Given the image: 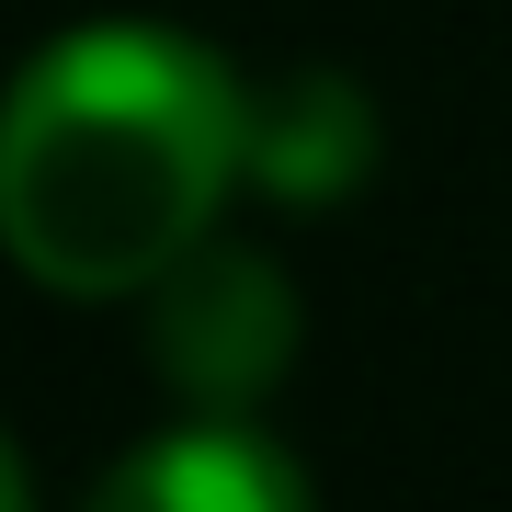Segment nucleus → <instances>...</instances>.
<instances>
[{
    "label": "nucleus",
    "instance_id": "obj_5",
    "mask_svg": "<svg viewBox=\"0 0 512 512\" xmlns=\"http://www.w3.org/2000/svg\"><path fill=\"white\" fill-rule=\"evenodd\" d=\"M0 512H35V490H23V456L0 444Z\"/></svg>",
    "mask_w": 512,
    "mask_h": 512
},
{
    "label": "nucleus",
    "instance_id": "obj_1",
    "mask_svg": "<svg viewBox=\"0 0 512 512\" xmlns=\"http://www.w3.org/2000/svg\"><path fill=\"white\" fill-rule=\"evenodd\" d=\"M251 171V92L160 23L57 35L0 103V251L57 296H148Z\"/></svg>",
    "mask_w": 512,
    "mask_h": 512
},
{
    "label": "nucleus",
    "instance_id": "obj_4",
    "mask_svg": "<svg viewBox=\"0 0 512 512\" xmlns=\"http://www.w3.org/2000/svg\"><path fill=\"white\" fill-rule=\"evenodd\" d=\"M376 148L365 92H342L330 69H296L285 92H251V183L274 194H342Z\"/></svg>",
    "mask_w": 512,
    "mask_h": 512
},
{
    "label": "nucleus",
    "instance_id": "obj_2",
    "mask_svg": "<svg viewBox=\"0 0 512 512\" xmlns=\"http://www.w3.org/2000/svg\"><path fill=\"white\" fill-rule=\"evenodd\" d=\"M148 353H160V376L183 387V399L239 410V399H262V387L285 376V353H296V296H285L274 262L194 239V251L148 285Z\"/></svg>",
    "mask_w": 512,
    "mask_h": 512
},
{
    "label": "nucleus",
    "instance_id": "obj_3",
    "mask_svg": "<svg viewBox=\"0 0 512 512\" xmlns=\"http://www.w3.org/2000/svg\"><path fill=\"white\" fill-rule=\"evenodd\" d=\"M92 512H308V478L251 421H183V433L137 444L92 490Z\"/></svg>",
    "mask_w": 512,
    "mask_h": 512
}]
</instances>
